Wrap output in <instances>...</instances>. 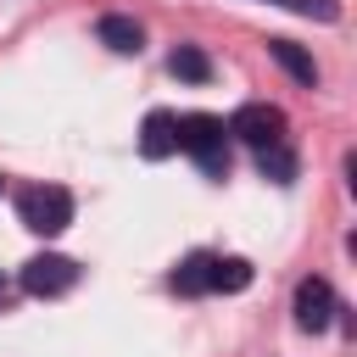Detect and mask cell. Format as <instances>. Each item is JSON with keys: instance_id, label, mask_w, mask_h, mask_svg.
I'll return each instance as SVG.
<instances>
[{"instance_id": "cell-1", "label": "cell", "mask_w": 357, "mask_h": 357, "mask_svg": "<svg viewBox=\"0 0 357 357\" xmlns=\"http://www.w3.org/2000/svg\"><path fill=\"white\" fill-rule=\"evenodd\" d=\"M178 151H190L206 178H223L229 173V128H223V117H212V112L178 117Z\"/></svg>"}, {"instance_id": "cell-2", "label": "cell", "mask_w": 357, "mask_h": 357, "mask_svg": "<svg viewBox=\"0 0 357 357\" xmlns=\"http://www.w3.org/2000/svg\"><path fill=\"white\" fill-rule=\"evenodd\" d=\"M17 218H22V229H33V234H61V229L73 223V195H67L61 184H33V190L17 195Z\"/></svg>"}, {"instance_id": "cell-3", "label": "cell", "mask_w": 357, "mask_h": 357, "mask_svg": "<svg viewBox=\"0 0 357 357\" xmlns=\"http://www.w3.org/2000/svg\"><path fill=\"white\" fill-rule=\"evenodd\" d=\"M17 284H22L28 296H67V290L78 284V262H73V257H61V251H39V257H28V262H22Z\"/></svg>"}, {"instance_id": "cell-4", "label": "cell", "mask_w": 357, "mask_h": 357, "mask_svg": "<svg viewBox=\"0 0 357 357\" xmlns=\"http://www.w3.org/2000/svg\"><path fill=\"white\" fill-rule=\"evenodd\" d=\"M223 128H229L234 139H245L251 151H262V145L284 139V112L268 106V100H245V106H234V117H229Z\"/></svg>"}, {"instance_id": "cell-5", "label": "cell", "mask_w": 357, "mask_h": 357, "mask_svg": "<svg viewBox=\"0 0 357 357\" xmlns=\"http://www.w3.org/2000/svg\"><path fill=\"white\" fill-rule=\"evenodd\" d=\"M329 324H335V290H329V279H301L296 284V329L324 335Z\"/></svg>"}, {"instance_id": "cell-6", "label": "cell", "mask_w": 357, "mask_h": 357, "mask_svg": "<svg viewBox=\"0 0 357 357\" xmlns=\"http://www.w3.org/2000/svg\"><path fill=\"white\" fill-rule=\"evenodd\" d=\"M178 151V117L173 112H145V123H139V156L145 162H167Z\"/></svg>"}, {"instance_id": "cell-7", "label": "cell", "mask_w": 357, "mask_h": 357, "mask_svg": "<svg viewBox=\"0 0 357 357\" xmlns=\"http://www.w3.org/2000/svg\"><path fill=\"white\" fill-rule=\"evenodd\" d=\"M95 33H100V45L117 50V56H139V50H145V28H139L134 17H123V11H106V17L95 22Z\"/></svg>"}, {"instance_id": "cell-8", "label": "cell", "mask_w": 357, "mask_h": 357, "mask_svg": "<svg viewBox=\"0 0 357 357\" xmlns=\"http://www.w3.org/2000/svg\"><path fill=\"white\" fill-rule=\"evenodd\" d=\"M268 56H273V61H279V67H284L301 89H312V84H318V61H312L296 39H268Z\"/></svg>"}, {"instance_id": "cell-9", "label": "cell", "mask_w": 357, "mask_h": 357, "mask_svg": "<svg viewBox=\"0 0 357 357\" xmlns=\"http://www.w3.org/2000/svg\"><path fill=\"white\" fill-rule=\"evenodd\" d=\"M212 262H218L212 251H190V257L173 268V290H178V296H206V290H212Z\"/></svg>"}, {"instance_id": "cell-10", "label": "cell", "mask_w": 357, "mask_h": 357, "mask_svg": "<svg viewBox=\"0 0 357 357\" xmlns=\"http://www.w3.org/2000/svg\"><path fill=\"white\" fill-rule=\"evenodd\" d=\"M167 73L184 78V84H212V56H206L201 45H178V50L167 56Z\"/></svg>"}, {"instance_id": "cell-11", "label": "cell", "mask_w": 357, "mask_h": 357, "mask_svg": "<svg viewBox=\"0 0 357 357\" xmlns=\"http://www.w3.org/2000/svg\"><path fill=\"white\" fill-rule=\"evenodd\" d=\"M257 173H262V178H273V184H290V178H296V151H290L284 139L262 145V151H257Z\"/></svg>"}, {"instance_id": "cell-12", "label": "cell", "mask_w": 357, "mask_h": 357, "mask_svg": "<svg viewBox=\"0 0 357 357\" xmlns=\"http://www.w3.org/2000/svg\"><path fill=\"white\" fill-rule=\"evenodd\" d=\"M245 284H251V262H245V257H218V262H212V290L234 296V290H245Z\"/></svg>"}, {"instance_id": "cell-13", "label": "cell", "mask_w": 357, "mask_h": 357, "mask_svg": "<svg viewBox=\"0 0 357 357\" xmlns=\"http://www.w3.org/2000/svg\"><path fill=\"white\" fill-rule=\"evenodd\" d=\"M290 11H301V17H318V22H335V0H284Z\"/></svg>"}, {"instance_id": "cell-14", "label": "cell", "mask_w": 357, "mask_h": 357, "mask_svg": "<svg viewBox=\"0 0 357 357\" xmlns=\"http://www.w3.org/2000/svg\"><path fill=\"white\" fill-rule=\"evenodd\" d=\"M0 290H6V273H0Z\"/></svg>"}, {"instance_id": "cell-15", "label": "cell", "mask_w": 357, "mask_h": 357, "mask_svg": "<svg viewBox=\"0 0 357 357\" xmlns=\"http://www.w3.org/2000/svg\"><path fill=\"white\" fill-rule=\"evenodd\" d=\"M0 184H6V178H0Z\"/></svg>"}]
</instances>
